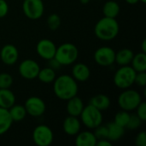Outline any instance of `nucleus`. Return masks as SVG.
<instances>
[{
  "mask_svg": "<svg viewBox=\"0 0 146 146\" xmlns=\"http://www.w3.org/2000/svg\"><path fill=\"white\" fill-rule=\"evenodd\" d=\"M15 104V95L9 88L0 89V107L9 110Z\"/></svg>",
  "mask_w": 146,
  "mask_h": 146,
  "instance_id": "obj_19",
  "label": "nucleus"
},
{
  "mask_svg": "<svg viewBox=\"0 0 146 146\" xmlns=\"http://www.w3.org/2000/svg\"><path fill=\"white\" fill-rule=\"evenodd\" d=\"M79 56L77 46L72 43H64L56 47L54 58L61 66H69L75 63Z\"/></svg>",
  "mask_w": 146,
  "mask_h": 146,
  "instance_id": "obj_3",
  "label": "nucleus"
},
{
  "mask_svg": "<svg viewBox=\"0 0 146 146\" xmlns=\"http://www.w3.org/2000/svg\"><path fill=\"white\" fill-rule=\"evenodd\" d=\"M9 13V4L5 0H0V19L5 17Z\"/></svg>",
  "mask_w": 146,
  "mask_h": 146,
  "instance_id": "obj_35",
  "label": "nucleus"
},
{
  "mask_svg": "<svg viewBox=\"0 0 146 146\" xmlns=\"http://www.w3.org/2000/svg\"><path fill=\"white\" fill-rule=\"evenodd\" d=\"M13 77L8 73H0V89L10 88L13 85Z\"/></svg>",
  "mask_w": 146,
  "mask_h": 146,
  "instance_id": "obj_29",
  "label": "nucleus"
},
{
  "mask_svg": "<svg viewBox=\"0 0 146 146\" xmlns=\"http://www.w3.org/2000/svg\"><path fill=\"white\" fill-rule=\"evenodd\" d=\"M32 138L37 146H50L53 143L54 133L50 127L41 124L33 129Z\"/></svg>",
  "mask_w": 146,
  "mask_h": 146,
  "instance_id": "obj_7",
  "label": "nucleus"
},
{
  "mask_svg": "<svg viewBox=\"0 0 146 146\" xmlns=\"http://www.w3.org/2000/svg\"><path fill=\"white\" fill-rule=\"evenodd\" d=\"M139 1H140L141 3H146V0H139Z\"/></svg>",
  "mask_w": 146,
  "mask_h": 146,
  "instance_id": "obj_41",
  "label": "nucleus"
},
{
  "mask_svg": "<svg viewBox=\"0 0 146 146\" xmlns=\"http://www.w3.org/2000/svg\"><path fill=\"white\" fill-rule=\"evenodd\" d=\"M129 118H130V114L129 112L126 111V110H121V111H118L115 115V119H114V122L116 123L117 125L126 128L127 127V125L128 123V121H129Z\"/></svg>",
  "mask_w": 146,
  "mask_h": 146,
  "instance_id": "obj_27",
  "label": "nucleus"
},
{
  "mask_svg": "<svg viewBox=\"0 0 146 146\" xmlns=\"http://www.w3.org/2000/svg\"><path fill=\"white\" fill-rule=\"evenodd\" d=\"M56 50V44L49 38L40 39L36 45L37 54L38 55L39 57L46 61L54 58Z\"/></svg>",
  "mask_w": 146,
  "mask_h": 146,
  "instance_id": "obj_12",
  "label": "nucleus"
},
{
  "mask_svg": "<svg viewBox=\"0 0 146 146\" xmlns=\"http://www.w3.org/2000/svg\"><path fill=\"white\" fill-rule=\"evenodd\" d=\"M136 115L141 119V121L144 122L146 121V103L142 101L139 106L136 108Z\"/></svg>",
  "mask_w": 146,
  "mask_h": 146,
  "instance_id": "obj_33",
  "label": "nucleus"
},
{
  "mask_svg": "<svg viewBox=\"0 0 146 146\" xmlns=\"http://www.w3.org/2000/svg\"><path fill=\"white\" fill-rule=\"evenodd\" d=\"M40 70L39 64L33 59H25L19 64V74L25 80H33L37 78Z\"/></svg>",
  "mask_w": 146,
  "mask_h": 146,
  "instance_id": "obj_11",
  "label": "nucleus"
},
{
  "mask_svg": "<svg viewBox=\"0 0 146 146\" xmlns=\"http://www.w3.org/2000/svg\"><path fill=\"white\" fill-rule=\"evenodd\" d=\"M80 1L82 4H87L90 2V0H80Z\"/></svg>",
  "mask_w": 146,
  "mask_h": 146,
  "instance_id": "obj_40",
  "label": "nucleus"
},
{
  "mask_svg": "<svg viewBox=\"0 0 146 146\" xmlns=\"http://www.w3.org/2000/svg\"><path fill=\"white\" fill-rule=\"evenodd\" d=\"M22 10L27 18L33 21L38 20L44 13L43 0H24L22 3Z\"/></svg>",
  "mask_w": 146,
  "mask_h": 146,
  "instance_id": "obj_8",
  "label": "nucleus"
},
{
  "mask_svg": "<svg viewBox=\"0 0 146 146\" xmlns=\"http://www.w3.org/2000/svg\"><path fill=\"white\" fill-rule=\"evenodd\" d=\"M77 81L69 74H62L53 81V92L60 100L67 101L78 94Z\"/></svg>",
  "mask_w": 146,
  "mask_h": 146,
  "instance_id": "obj_1",
  "label": "nucleus"
},
{
  "mask_svg": "<svg viewBox=\"0 0 146 146\" xmlns=\"http://www.w3.org/2000/svg\"><path fill=\"white\" fill-rule=\"evenodd\" d=\"M27 114L33 117H39L43 115L46 110V104L44 101L36 96L29 97L24 104Z\"/></svg>",
  "mask_w": 146,
  "mask_h": 146,
  "instance_id": "obj_10",
  "label": "nucleus"
},
{
  "mask_svg": "<svg viewBox=\"0 0 146 146\" xmlns=\"http://www.w3.org/2000/svg\"><path fill=\"white\" fill-rule=\"evenodd\" d=\"M142 122L143 121L137 115H130V118H129V121L126 128L129 130H136L141 127Z\"/></svg>",
  "mask_w": 146,
  "mask_h": 146,
  "instance_id": "obj_30",
  "label": "nucleus"
},
{
  "mask_svg": "<svg viewBox=\"0 0 146 146\" xmlns=\"http://www.w3.org/2000/svg\"><path fill=\"white\" fill-rule=\"evenodd\" d=\"M56 77V70H54L53 68H51L50 67H45L44 68H40V70L38 74V76H37L38 80L44 84L53 83Z\"/></svg>",
  "mask_w": 146,
  "mask_h": 146,
  "instance_id": "obj_25",
  "label": "nucleus"
},
{
  "mask_svg": "<svg viewBox=\"0 0 146 146\" xmlns=\"http://www.w3.org/2000/svg\"><path fill=\"white\" fill-rule=\"evenodd\" d=\"M72 77L77 82H86L90 79L91 70L89 67L82 62L74 64L72 68Z\"/></svg>",
  "mask_w": 146,
  "mask_h": 146,
  "instance_id": "obj_15",
  "label": "nucleus"
},
{
  "mask_svg": "<svg viewBox=\"0 0 146 146\" xmlns=\"http://www.w3.org/2000/svg\"><path fill=\"white\" fill-rule=\"evenodd\" d=\"M19 59V50L14 44H8L0 50V60L6 66L15 65Z\"/></svg>",
  "mask_w": 146,
  "mask_h": 146,
  "instance_id": "obj_13",
  "label": "nucleus"
},
{
  "mask_svg": "<svg viewBox=\"0 0 146 146\" xmlns=\"http://www.w3.org/2000/svg\"><path fill=\"white\" fill-rule=\"evenodd\" d=\"M141 50H142V52L146 53V40L144 39L142 44H141Z\"/></svg>",
  "mask_w": 146,
  "mask_h": 146,
  "instance_id": "obj_38",
  "label": "nucleus"
},
{
  "mask_svg": "<svg viewBox=\"0 0 146 146\" xmlns=\"http://www.w3.org/2000/svg\"><path fill=\"white\" fill-rule=\"evenodd\" d=\"M93 58L98 65L101 67H110L115 63V51L110 46H101L95 50Z\"/></svg>",
  "mask_w": 146,
  "mask_h": 146,
  "instance_id": "obj_9",
  "label": "nucleus"
},
{
  "mask_svg": "<svg viewBox=\"0 0 146 146\" xmlns=\"http://www.w3.org/2000/svg\"><path fill=\"white\" fill-rule=\"evenodd\" d=\"M81 124H83L86 128L94 130L96 127L103 124L104 116L102 111L91 105L90 104L84 107L81 114L80 115Z\"/></svg>",
  "mask_w": 146,
  "mask_h": 146,
  "instance_id": "obj_6",
  "label": "nucleus"
},
{
  "mask_svg": "<svg viewBox=\"0 0 146 146\" xmlns=\"http://www.w3.org/2000/svg\"><path fill=\"white\" fill-rule=\"evenodd\" d=\"M97 141L98 139L94 133L91 131H83L75 135L74 144L76 146H96Z\"/></svg>",
  "mask_w": 146,
  "mask_h": 146,
  "instance_id": "obj_17",
  "label": "nucleus"
},
{
  "mask_svg": "<svg viewBox=\"0 0 146 146\" xmlns=\"http://www.w3.org/2000/svg\"><path fill=\"white\" fill-rule=\"evenodd\" d=\"M94 134L97 138V139H103L108 138V127L107 125L101 124L98 127L94 129Z\"/></svg>",
  "mask_w": 146,
  "mask_h": 146,
  "instance_id": "obj_31",
  "label": "nucleus"
},
{
  "mask_svg": "<svg viewBox=\"0 0 146 146\" xmlns=\"http://www.w3.org/2000/svg\"><path fill=\"white\" fill-rule=\"evenodd\" d=\"M121 7L115 0H109L103 6V14L106 17L116 18L119 15Z\"/></svg>",
  "mask_w": 146,
  "mask_h": 146,
  "instance_id": "obj_22",
  "label": "nucleus"
},
{
  "mask_svg": "<svg viewBox=\"0 0 146 146\" xmlns=\"http://www.w3.org/2000/svg\"><path fill=\"white\" fill-rule=\"evenodd\" d=\"M98 1H100V0H98Z\"/></svg>",
  "mask_w": 146,
  "mask_h": 146,
  "instance_id": "obj_42",
  "label": "nucleus"
},
{
  "mask_svg": "<svg viewBox=\"0 0 146 146\" xmlns=\"http://www.w3.org/2000/svg\"><path fill=\"white\" fill-rule=\"evenodd\" d=\"M125 1L130 5H135L139 2V0H125Z\"/></svg>",
  "mask_w": 146,
  "mask_h": 146,
  "instance_id": "obj_39",
  "label": "nucleus"
},
{
  "mask_svg": "<svg viewBox=\"0 0 146 146\" xmlns=\"http://www.w3.org/2000/svg\"><path fill=\"white\" fill-rule=\"evenodd\" d=\"M90 104L99 110L100 111L107 110L111 104L110 98L105 94H98L92 97L90 100Z\"/></svg>",
  "mask_w": 146,
  "mask_h": 146,
  "instance_id": "obj_20",
  "label": "nucleus"
},
{
  "mask_svg": "<svg viewBox=\"0 0 146 146\" xmlns=\"http://www.w3.org/2000/svg\"><path fill=\"white\" fill-rule=\"evenodd\" d=\"M134 84H136L139 87L145 88L146 86V73L145 72H139L136 74Z\"/></svg>",
  "mask_w": 146,
  "mask_h": 146,
  "instance_id": "obj_32",
  "label": "nucleus"
},
{
  "mask_svg": "<svg viewBox=\"0 0 146 146\" xmlns=\"http://www.w3.org/2000/svg\"><path fill=\"white\" fill-rule=\"evenodd\" d=\"M120 32V26L116 18L104 16L98 20L94 27L95 36L102 41L115 39Z\"/></svg>",
  "mask_w": 146,
  "mask_h": 146,
  "instance_id": "obj_2",
  "label": "nucleus"
},
{
  "mask_svg": "<svg viewBox=\"0 0 146 146\" xmlns=\"http://www.w3.org/2000/svg\"><path fill=\"white\" fill-rule=\"evenodd\" d=\"M81 121L79 117L68 115L67 116L62 123L63 132L68 136L77 135L81 129Z\"/></svg>",
  "mask_w": 146,
  "mask_h": 146,
  "instance_id": "obj_14",
  "label": "nucleus"
},
{
  "mask_svg": "<svg viewBox=\"0 0 146 146\" xmlns=\"http://www.w3.org/2000/svg\"><path fill=\"white\" fill-rule=\"evenodd\" d=\"M8 110H9V115H10L13 122H20V121H23L27 115L24 105H21V104H15Z\"/></svg>",
  "mask_w": 146,
  "mask_h": 146,
  "instance_id": "obj_24",
  "label": "nucleus"
},
{
  "mask_svg": "<svg viewBox=\"0 0 146 146\" xmlns=\"http://www.w3.org/2000/svg\"><path fill=\"white\" fill-rule=\"evenodd\" d=\"M108 127V139L111 142H115L120 140L125 134V129L124 127L117 125L116 123L110 122L107 124Z\"/></svg>",
  "mask_w": 146,
  "mask_h": 146,
  "instance_id": "obj_21",
  "label": "nucleus"
},
{
  "mask_svg": "<svg viewBox=\"0 0 146 146\" xmlns=\"http://www.w3.org/2000/svg\"><path fill=\"white\" fill-rule=\"evenodd\" d=\"M13 121L9 115V110L0 107V136L5 134L11 127Z\"/></svg>",
  "mask_w": 146,
  "mask_h": 146,
  "instance_id": "obj_23",
  "label": "nucleus"
},
{
  "mask_svg": "<svg viewBox=\"0 0 146 146\" xmlns=\"http://www.w3.org/2000/svg\"><path fill=\"white\" fill-rule=\"evenodd\" d=\"M49 67L53 68L54 70H56L61 68V64L55 58H52V59L49 60Z\"/></svg>",
  "mask_w": 146,
  "mask_h": 146,
  "instance_id": "obj_36",
  "label": "nucleus"
},
{
  "mask_svg": "<svg viewBox=\"0 0 146 146\" xmlns=\"http://www.w3.org/2000/svg\"><path fill=\"white\" fill-rule=\"evenodd\" d=\"M133 56H134V53L131 49L123 48L120 50L118 52H115V62H116L118 66L130 65L133 58Z\"/></svg>",
  "mask_w": 146,
  "mask_h": 146,
  "instance_id": "obj_18",
  "label": "nucleus"
},
{
  "mask_svg": "<svg viewBox=\"0 0 146 146\" xmlns=\"http://www.w3.org/2000/svg\"><path fill=\"white\" fill-rule=\"evenodd\" d=\"M85 105L80 98H79L77 95L73 97L72 98L67 100V105L66 110L68 114V115L76 116L79 117L81 114Z\"/></svg>",
  "mask_w": 146,
  "mask_h": 146,
  "instance_id": "obj_16",
  "label": "nucleus"
},
{
  "mask_svg": "<svg viewBox=\"0 0 146 146\" xmlns=\"http://www.w3.org/2000/svg\"><path fill=\"white\" fill-rule=\"evenodd\" d=\"M136 74L137 72L131 67V65L120 66L113 77L114 85L121 90L130 88L134 84Z\"/></svg>",
  "mask_w": 146,
  "mask_h": 146,
  "instance_id": "obj_5",
  "label": "nucleus"
},
{
  "mask_svg": "<svg viewBox=\"0 0 146 146\" xmlns=\"http://www.w3.org/2000/svg\"><path fill=\"white\" fill-rule=\"evenodd\" d=\"M46 23H47V27H48V28L50 30L56 31V30H57L60 27L62 21H61L60 16L57 14L54 13V14H50L48 16Z\"/></svg>",
  "mask_w": 146,
  "mask_h": 146,
  "instance_id": "obj_28",
  "label": "nucleus"
},
{
  "mask_svg": "<svg viewBox=\"0 0 146 146\" xmlns=\"http://www.w3.org/2000/svg\"><path fill=\"white\" fill-rule=\"evenodd\" d=\"M131 67L137 72H145L146 71V53L139 52L134 54L133 58L131 62Z\"/></svg>",
  "mask_w": 146,
  "mask_h": 146,
  "instance_id": "obj_26",
  "label": "nucleus"
},
{
  "mask_svg": "<svg viewBox=\"0 0 146 146\" xmlns=\"http://www.w3.org/2000/svg\"><path fill=\"white\" fill-rule=\"evenodd\" d=\"M143 101L141 94L133 89H125L120 93L117 98L118 106L127 112H131L136 110L139 104Z\"/></svg>",
  "mask_w": 146,
  "mask_h": 146,
  "instance_id": "obj_4",
  "label": "nucleus"
},
{
  "mask_svg": "<svg viewBox=\"0 0 146 146\" xmlns=\"http://www.w3.org/2000/svg\"><path fill=\"white\" fill-rule=\"evenodd\" d=\"M135 145L137 146H146V133L145 131L139 133L135 138Z\"/></svg>",
  "mask_w": 146,
  "mask_h": 146,
  "instance_id": "obj_34",
  "label": "nucleus"
},
{
  "mask_svg": "<svg viewBox=\"0 0 146 146\" xmlns=\"http://www.w3.org/2000/svg\"><path fill=\"white\" fill-rule=\"evenodd\" d=\"M96 146H112V142L110 141L107 139H98Z\"/></svg>",
  "mask_w": 146,
  "mask_h": 146,
  "instance_id": "obj_37",
  "label": "nucleus"
}]
</instances>
